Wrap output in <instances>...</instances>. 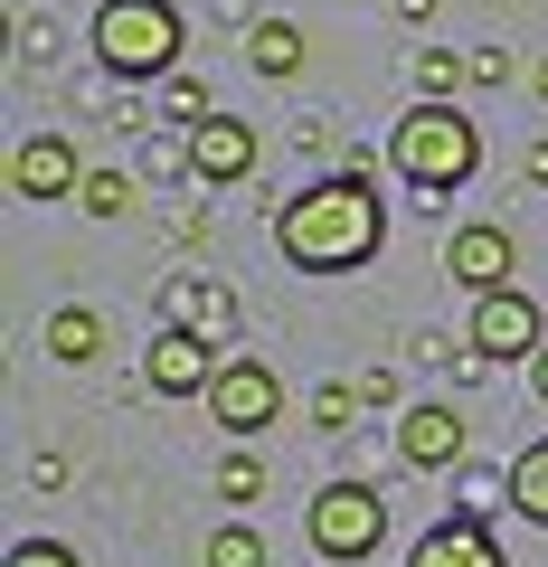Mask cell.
I'll use <instances>...</instances> for the list:
<instances>
[{"instance_id":"cell-1","label":"cell","mask_w":548,"mask_h":567,"mask_svg":"<svg viewBox=\"0 0 548 567\" xmlns=\"http://www.w3.org/2000/svg\"><path fill=\"white\" fill-rule=\"evenodd\" d=\"M275 246H285V265H303V275H350V265H369L387 246V208H379V189H369V171H331V181L293 189V199L275 208Z\"/></svg>"},{"instance_id":"cell-2","label":"cell","mask_w":548,"mask_h":567,"mask_svg":"<svg viewBox=\"0 0 548 567\" xmlns=\"http://www.w3.org/2000/svg\"><path fill=\"white\" fill-rule=\"evenodd\" d=\"M387 162H397V181H416L426 199H445V189L473 181L483 133H473V114H454V95H416L397 114V133H387Z\"/></svg>"},{"instance_id":"cell-3","label":"cell","mask_w":548,"mask_h":567,"mask_svg":"<svg viewBox=\"0 0 548 567\" xmlns=\"http://www.w3.org/2000/svg\"><path fill=\"white\" fill-rule=\"evenodd\" d=\"M95 58H104V76H123V85L180 76V10H170V0H104L95 10Z\"/></svg>"},{"instance_id":"cell-4","label":"cell","mask_w":548,"mask_h":567,"mask_svg":"<svg viewBox=\"0 0 548 567\" xmlns=\"http://www.w3.org/2000/svg\"><path fill=\"white\" fill-rule=\"evenodd\" d=\"M303 539L322 548L331 567L379 558V539H387V492H379V483H322V492H312V511H303Z\"/></svg>"},{"instance_id":"cell-5","label":"cell","mask_w":548,"mask_h":567,"mask_svg":"<svg viewBox=\"0 0 548 567\" xmlns=\"http://www.w3.org/2000/svg\"><path fill=\"white\" fill-rule=\"evenodd\" d=\"M218 369H227V341H208V331H189V322H170L162 341L143 350L152 398H208V388H218Z\"/></svg>"},{"instance_id":"cell-6","label":"cell","mask_w":548,"mask_h":567,"mask_svg":"<svg viewBox=\"0 0 548 567\" xmlns=\"http://www.w3.org/2000/svg\"><path fill=\"white\" fill-rule=\"evenodd\" d=\"M464 341L483 350V360H539V350H548V322H539V303H529L520 284H510V293H473Z\"/></svg>"},{"instance_id":"cell-7","label":"cell","mask_w":548,"mask_h":567,"mask_svg":"<svg viewBox=\"0 0 548 567\" xmlns=\"http://www.w3.org/2000/svg\"><path fill=\"white\" fill-rule=\"evenodd\" d=\"M208 416H218L227 435H265V425L285 416V379H275L265 360H227L218 388H208Z\"/></svg>"},{"instance_id":"cell-8","label":"cell","mask_w":548,"mask_h":567,"mask_svg":"<svg viewBox=\"0 0 548 567\" xmlns=\"http://www.w3.org/2000/svg\"><path fill=\"white\" fill-rule=\"evenodd\" d=\"M464 445H473V425L454 416L445 398L397 406V464H406V473H445V464H464Z\"/></svg>"},{"instance_id":"cell-9","label":"cell","mask_w":548,"mask_h":567,"mask_svg":"<svg viewBox=\"0 0 548 567\" xmlns=\"http://www.w3.org/2000/svg\"><path fill=\"white\" fill-rule=\"evenodd\" d=\"M510 265H520L510 227H454L445 237V275L464 284V293H510Z\"/></svg>"},{"instance_id":"cell-10","label":"cell","mask_w":548,"mask_h":567,"mask_svg":"<svg viewBox=\"0 0 548 567\" xmlns=\"http://www.w3.org/2000/svg\"><path fill=\"white\" fill-rule=\"evenodd\" d=\"M10 189H20V199H76V189H85L76 142H66V133H29L20 152H10Z\"/></svg>"},{"instance_id":"cell-11","label":"cell","mask_w":548,"mask_h":567,"mask_svg":"<svg viewBox=\"0 0 548 567\" xmlns=\"http://www.w3.org/2000/svg\"><path fill=\"white\" fill-rule=\"evenodd\" d=\"M256 152H265V142H256V123H246V114H208L199 133H189V162H199L208 189H237L246 171H256Z\"/></svg>"},{"instance_id":"cell-12","label":"cell","mask_w":548,"mask_h":567,"mask_svg":"<svg viewBox=\"0 0 548 567\" xmlns=\"http://www.w3.org/2000/svg\"><path fill=\"white\" fill-rule=\"evenodd\" d=\"M406 567H502V539H492L473 511H454V520H435L426 539H416V558Z\"/></svg>"},{"instance_id":"cell-13","label":"cell","mask_w":548,"mask_h":567,"mask_svg":"<svg viewBox=\"0 0 548 567\" xmlns=\"http://www.w3.org/2000/svg\"><path fill=\"white\" fill-rule=\"evenodd\" d=\"M303 20H256L246 29V66H256L265 85H285V76H303Z\"/></svg>"},{"instance_id":"cell-14","label":"cell","mask_w":548,"mask_h":567,"mask_svg":"<svg viewBox=\"0 0 548 567\" xmlns=\"http://www.w3.org/2000/svg\"><path fill=\"white\" fill-rule=\"evenodd\" d=\"M170 303H180V322L208 331V341H227V331H237V293H227V284H208V275H180V284H170Z\"/></svg>"},{"instance_id":"cell-15","label":"cell","mask_w":548,"mask_h":567,"mask_svg":"<svg viewBox=\"0 0 548 567\" xmlns=\"http://www.w3.org/2000/svg\"><path fill=\"white\" fill-rule=\"evenodd\" d=\"M95 350H104V312H95V303H58V312H48V360L85 369Z\"/></svg>"},{"instance_id":"cell-16","label":"cell","mask_w":548,"mask_h":567,"mask_svg":"<svg viewBox=\"0 0 548 567\" xmlns=\"http://www.w3.org/2000/svg\"><path fill=\"white\" fill-rule=\"evenodd\" d=\"M502 492H510V511H520V520H539V529H548V435L502 473Z\"/></svg>"},{"instance_id":"cell-17","label":"cell","mask_w":548,"mask_h":567,"mask_svg":"<svg viewBox=\"0 0 548 567\" xmlns=\"http://www.w3.org/2000/svg\"><path fill=\"white\" fill-rule=\"evenodd\" d=\"M133 189H143V181H133V171H85L76 208H85V218H123V208H133Z\"/></svg>"},{"instance_id":"cell-18","label":"cell","mask_w":548,"mask_h":567,"mask_svg":"<svg viewBox=\"0 0 548 567\" xmlns=\"http://www.w3.org/2000/svg\"><path fill=\"white\" fill-rule=\"evenodd\" d=\"M162 114L180 123V133H199V123L218 114V104H208V85H199V76H162Z\"/></svg>"},{"instance_id":"cell-19","label":"cell","mask_w":548,"mask_h":567,"mask_svg":"<svg viewBox=\"0 0 548 567\" xmlns=\"http://www.w3.org/2000/svg\"><path fill=\"white\" fill-rule=\"evenodd\" d=\"M350 416H360V379H322L312 388V425H322V435H341Z\"/></svg>"},{"instance_id":"cell-20","label":"cell","mask_w":548,"mask_h":567,"mask_svg":"<svg viewBox=\"0 0 548 567\" xmlns=\"http://www.w3.org/2000/svg\"><path fill=\"white\" fill-rule=\"evenodd\" d=\"M218 492H227V511L265 502V464H256V454H227V464H218Z\"/></svg>"},{"instance_id":"cell-21","label":"cell","mask_w":548,"mask_h":567,"mask_svg":"<svg viewBox=\"0 0 548 567\" xmlns=\"http://www.w3.org/2000/svg\"><path fill=\"white\" fill-rule=\"evenodd\" d=\"M208 567H265V539H256L246 520H227L218 539H208Z\"/></svg>"},{"instance_id":"cell-22","label":"cell","mask_w":548,"mask_h":567,"mask_svg":"<svg viewBox=\"0 0 548 567\" xmlns=\"http://www.w3.org/2000/svg\"><path fill=\"white\" fill-rule=\"evenodd\" d=\"M143 181H199V162H189V133L152 142V152H143Z\"/></svg>"},{"instance_id":"cell-23","label":"cell","mask_w":548,"mask_h":567,"mask_svg":"<svg viewBox=\"0 0 548 567\" xmlns=\"http://www.w3.org/2000/svg\"><path fill=\"white\" fill-rule=\"evenodd\" d=\"M454 76H473V58H454V48H416V85H426V95H454Z\"/></svg>"},{"instance_id":"cell-24","label":"cell","mask_w":548,"mask_h":567,"mask_svg":"<svg viewBox=\"0 0 548 567\" xmlns=\"http://www.w3.org/2000/svg\"><path fill=\"white\" fill-rule=\"evenodd\" d=\"M0 567H85V558H76L66 539H20V548H10Z\"/></svg>"},{"instance_id":"cell-25","label":"cell","mask_w":548,"mask_h":567,"mask_svg":"<svg viewBox=\"0 0 548 567\" xmlns=\"http://www.w3.org/2000/svg\"><path fill=\"white\" fill-rule=\"evenodd\" d=\"M360 406L379 416V406H397V369H360Z\"/></svg>"},{"instance_id":"cell-26","label":"cell","mask_w":548,"mask_h":567,"mask_svg":"<svg viewBox=\"0 0 548 567\" xmlns=\"http://www.w3.org/2000/svg\"><path fill=\"white\" fill-rule=\"evenodd\" d=\"M529 181L548 189V142H529V162H520V189H529Z\"/></svg>"},{"instance_id":"cell-27","label":"cell","mask_w":548,"mask_h":567,"mask_svg":"<svg viewBox=\"0 0 548 567\" xmlns=\"http://www.w3.org/2000/svg\"><path fill=\"white\" fill-rule=\"evenodd\" d=\"M529 388H539V406H548V350H539V360H529Z\"/></svg>"},{"instance_id":"cell-28","label":"cell","mask_w":548,"mask_h":567,"mask_svg":"<svg viewBox=\"0 0 548 567\" xmlns=\"http://www.w3.org/2000/svg\"><path fill=\"white\" fill-rule=\"evenodd\" d=\"M397 20H435V0H397Z\"/></svg>"},{"instance_id":"cell-29","label":"cell","mask_w":548,"mask_h":567,"mask_svg":"<svg viewBox=\"0 0 548 567\" xmlns=\"http://www.w3.org/2000/svg\"><path fill=\"white\" fill-rule=\"evenodd\" d=\"M246 10H256V0H218V20H246Z\"/></svg>"},{"instance_id":"cell-30","label":"cell","mask_w":548,"mask_h":567,"mask_svg":"<svg viewBox=\"0 0 548 567\" xmlns=\"http://www.w3.org/2000/svg\"><path fill=\"white\" fill-rule=\"evenodd\" d=\"M529 85H539V104H548V58H539V66H529Z\"/></svg>"}]
</instances>
